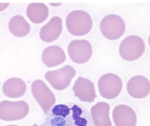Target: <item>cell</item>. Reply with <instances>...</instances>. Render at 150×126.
<instances>
[{"label":"cell","instance_id":"cell-1","mask_svg":"<svg viewBox=\"0 0 150 126\" xmlns=\"http://www.w3.org/2000/svg\"><path fill=\"white\" fill-rule=\"evenodd\" d=\"M93 25L92 17L83 10H74L66 18V26L70 34L75 36H83L91 31Z\"/></svg>","mask_w":150,"mask_h":126},{"label":"cell","instance_id":"cell-2","mask_svg":"<svg viewBox=\"0 0 150 126\" xmlns=\"http://www.w3.org/2000/svg\"><path fill=\"white\" fill-rule=\"evenodd\" d=\"M145 50V43L142 37L131 35L126 37L121 42L120 54L127 61H133L139 59Z\"/></svg>","mask_w":150,"mask_h":126},{"label":"cell","instance_id":"cell-3","mask_svg":"<svg viewBox=\"0 0 150 126\" xmlns=\"http://www.w3.org/2000/svg\"><path fill=\"white\" fill-rule=\"evenodd\" d=\"M100 29L102 34L106 39L116 40L124 34L125 23L120 16L114 14L108 15L102 19Z\"/></svg>","mask_w":150,"mask_h":126},{"label":"cell","instance_id":"cell-4","mask_svg":"<svg viewBox=\"0 0 150 126\" xmlns=\"http://www.w3.org/2000/svg\"><path fill=\"white\" fill-rule=\"evenodd\" d=\"M29 111V105L23 101L0 102V119L4 121L19 120L24 118Z\"/></svg>","mask_w":150,"mask_h":126},{"label":"cell","instance_id":"cell-5","mask_svg":"<svg viewBox=\"0 0 150 126\" xmlns=\"http://www.w3.org/2000/svg\"><path fill=\"white\" fill-rule=\"evenodd\" d=\"M76 74V71L73 67L66 65L59 69L47 71L45 77L54 89L62 90L70 85Z\"/></svg>","mask_w":150,"mask_h":126},{"label":"cell","instance_id":"cell-6","mask_svg":"<svg viewBox=\"0 0 150 126\" xmlns=\"http://www.w3.org/2000/svg\"><path fill=\"white\" fill-rule=\"evenodd\" d=\"M98 88L101 96L106 99H114L121 93L122 81L117 74H105L98 81Z\"/></svg>","mask_w":150,"mask_h":126},{"label":"cell","instance_id":"cell-7","mask_svg":"<svg viewBox=\"0 0 150 126\" xmlns=\"http://www.w3.org/2000/svg\"><path fill=\"white\" fill-rule=\"evenodd\" d=\"M32 93L44 113H48L56 102L55 96L53 92L43 81L38 80L32 83Z\"/></svg>","mask_w":150,"mask_h":126},{"label":"cell","instance_id":"cell-8","mask_svg":"<svg viewBox=\"0 0 150 126\" xmlns=\"http://www.w3.org/2000/svg\"><path fill=\"white\" fill-rule=\"evenodd\" d=\"M67 51L70 59L79 64L87 62L92 54V45L89 41L85 39H76L70 42L67 47Z\"/></svg>","mask_w":150,"mask_h":126},{"label":"cell","instance_id":"cell-9","mask_svg":"<svg viewBox=\"0 0 150 126\" xmlns=\"http://www.w3.org/2000/svg\"><path fill=\"white\" fill-rule=\"evenodd\" d=\"M128 94L134 99H144L150 93V82L144 76L133 77L127 84Z\"/></svg>","mask_w":150,"mask_h":126},{"label":"cell","instance_id":"cell-10","mask_svg":"<svg viewBox=\"0 0 150 126\" xmlns=\"http://www.w3.org/2000/svg\"><path fill=\"white\" fill-rule=\"evenodd\" d=\"M73 90L75 96L81 102L91 103L97 97L93 83L83 77H80L76 80Z\"/></svg>","mask_w":150,"mask_h":126},{"label":"cell","instance_id":"cell-11","mask_svg":"<svg viewBox=\"0 0 150 126\" xmlns=\"http://www.w3.org/2000/svg\"><path fill=\"white\" fill-rule=\"evenodd\" d=\"M113 120L116 126H136L137 123L136 112L127 105H118L114 108Z\"/></svg>","mask_w":150,"mask_h":126},{"label":"cell","instance_id":"cell-12","mask_svg":"<svg viewBox=\"0 0 150 126\" xmlns=\"http://www.w3.org/2000/svg\"><path fill=\"white\" fill-rule=\"evenodd\" d=\"M62 31V20L61 18H52L47 24L42 26L40 32V37L43 42H52L57 40Z\"/></svg>","mask_w":150,"mask_h":126},{"label":"cell","instance_id":"cell-13","mask_svg":"<svg viewBox=\"0 0 150 126\" xmlns=\"http://www.w3.org/2000/svg\"><path fill=\"white\" fill-rule=\"evenodd\" d=\"M42 62L46 66L54 67L60 65L66 60V55L62 48L59 46H50L42 52Z\"/></svg>","mask_w":150,"mask_h":126},{"label":"cell","instance_id":"cell-14","mask_svg":"<svg viewBox=\"0 0 150 126\" xmlns=\"http://www.w3.org/2000/svg\"><path fill=\"white\" fill-rule=\"evenodd\" d=\"M109 111V104L105 102H99L92 106L91 114L95 126H112Z\"/></svg>","mask_w":150,"mask_h":126},{"label":"cell","instance_id":"cell-15","mask_svg":"<svg viewBox=\"0 0 150 126\" xmlns=\"http://www.w3.org/2000/svg\"><path fill=\"white\" fill-rule=\"evenodd\" d=\"M2 90L7 97L12 99L21 97L26 91V83L20 78H10L3 85Z\"/></svg>","mask_w":150,"mask_h":126},{"label":"cell","instance_id":"cell-16","mask_svg":"<svg viewBox=\"0 0 150 126\" xmlns=\"http://www.w3.org/2000/svg\"><path fill=\"white\" fill-rule=\"evenodd\" d=\"M49 11L45 4L42 3H32L27 7L26 15L29 20L34 23H42L48 18Z\"/></svg>","mask_w":150,"mask_h":126},{"label":"cell","instance_id":"cell-17","mask_svg":"<svg viewBox=\"0 0 150 126\" xmlns=\"http://www.w3.org/2000/svg\"><path fill=\"white\" fill-rule=\"evenodd\" d=\"M9 30L12 34L18 37L25 36L30 32V25L21 15H16L9 21Z\"/></svg>","mask_w":150,"mask_h":126},{"label":"cell","instance_id":"cell-18","mask_svg":"<svg viewBox=\"0 0 150 126\" xmlns=\"http://www.w3.org/2000/svg\"><path fill=\"white\" fill-rule=\"evenodd\" d=\"M52 112L54 115L57 117H62L65 118L68 115H70V109L67 106L64 104L57 105L52 109Z\"/></svg>","mask_w":150,"mask_h":126},{"label":"cell","instance_id":"cell-19","mask_svg":"<svg viewBox=\"0 0 150 126\" xmlns=\"http://www.w3.org/2000/svg\"><path fill=\"white\" fill-rule=\"evenodd\" d=\"M8 6H9L8 3H5V4H0V12L5 10Z\"/></svg>","mask_w":150,"mask_h":126},{"label":"cell","instance_id":"cell-20","mask_svg":"<svg viewBox=\"0 0 150 126\" xmlns=\"http://www.w3.org/2000/svg\"><path fill=\"white\" fill-rule=\"evenodd\" d=\"M149 47H150V35H149Z\"/></svg>","mask_w":150,"mask_h":126},{"label":"cell","instance_id":"cell-21","mask_svg":"<svg viewBox=\"0 0 150 126\" xmlns=\"http://www.w3.org/2000/svg\"><path fill=\"white\" fill-rule=\"evenodd\" d=\"M33 126H38V125H36V124H35V125H34ZM40 126H43V125H40Z\"/></svg>","mask_w":150,"mask_h":126},{"label":"cell","instance_id":"cell-22","mask_svg":"<svg viewBox=\"0 0 150 126\" xmlns=\"http://www.w3.org/2000/svg\"><path fill=\"white\" fill-rule=\"evenodd\" d=\"M7 126H18V125H7Z\"/></svg>","mask_w":150,"mask_h":126}]
</instances>
